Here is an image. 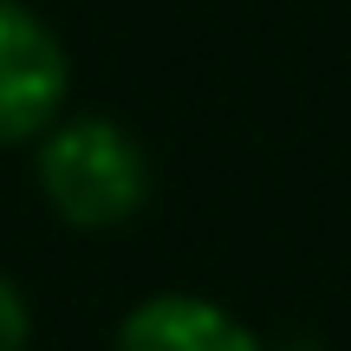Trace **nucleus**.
<instances>
[{"mask_svg":"<svg viewBox=\"0 0 351 351\" xmlns=\"http://www.w3.org/2000/svg\"><path fill=\"white\" fill-rule=\"evenodd\" d=\"M33 345V306L13 287V274H0V351H26Z\"/></svg>","mask_w":351,"mask_h":351,"instance_id":"20e7f679","label":"nucleus"},{"mask_svg":"<svg viewBox=\"0 0 351 351\" xmlns=\"http://www.w3.org/2000/svg\"><path fill=\"white\" fill-rule=\"evenodd\" d=\"M33 176L46 208L65 228H124L130 215L150 202V150L137 143V130H124L117 117H59L33 150Z\"/></svg>","mask_w":351,"mask_h":351,"instance_id":"f257e3e1","label":"nucleus"},{"mask_svg":"<svg viewBox=\"0 0 351 351\" xmlns=\"http://www.w3.org/2000/svg\"><path fill=\"white\" fill-rule=\"evenodd\" d=\"M111 351H267V345L247 332V319H234L202 293H156L124 313Z\"/></svg>","mask_w":351,"mask_h":351,"instance_id":"7ed1b4c3","label":"nucleus"},{"mask_svg":"<svg viewBox=\"0 0 351 351\" xmlns=\"http://www.w3.org/2000/svg\"><path fill=\"white\" fill-rule=\"evenodd\" d=\"M72 59L26 0H0V150L39 143L65 117Z\"/></svg>","mask_w":351,"mask_h":351,"instance_id":"f03ea898","label":"nucleus"}]
</instances>
